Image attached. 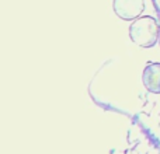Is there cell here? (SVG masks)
<instances>
[{
    "label": "cell",
    "mask_w": 160,
    "mask_h": 154,
    "mask_svg": "<svg viewBox=\"0 0 160 154\" xmlns=\"http://www.w3.org/2000/svg\"><path fill=\"white\" fill-rule=\"evenodd\" d=\"M159 25L153 17L146 16L135 20L129 27V36L132 42L143 48H150L159 38Z\"/></svg>",
    "instance_id": "obj_1"
},
{
    "label": "cell",
    "mask_w": 160,
    "mask_h": 154,
    "mask_svg": "<svg viewBox=\"0 0 160 154\" xmlns=\"http://www.w3.org/2000/svg\"><path fill=\"white\" fill-rule=\"evenodd\" d=\"M115 14L122 20H135L145 8L143 0H114Z\"/></svg>",
    "instance_id": "obj_2"
},
{
    "label": "cell",
    "mask_w": 160,
    "mask_h": 154,
    "mask_svg": "<svg viewBox=\"0 0 160 154\" xmlns=\"http://www.w3.org/2000/svg\"><path fill=\"white\" fill-rule=\"evenodd\" d=\"M143 84L149 91L160 94V63H150L145 67Z\"/></svg>",
    "instance_id": "obj_3"
},
{
    "label": "cell",
    "mask_w": 160,
    "mask_h": 154,
    "mask_svg": "<svg viewBox=\"0 0 160 154\" xmlns=\"http://www.w3.org/2000/svg\"><path fill=\"white\" fill-rule=\"evenodd\" d=\"M153 2V6H155V8L160 13V0H152Z\"/></svg>",
    "instance_id": "obj_4"
},
{
    "label": "cell",
    "mask_w": 160,
    "mask_h": 154,
    "mask_svg": "<svg viewBox=\"0 0 160 154\" xmlns=\"http://www.w3.org/2000/svg\"><path fill=\"white\" fill-rule=\"evenodd\" d=\"M159 42H160V34H159Z\"/></svg>",
    "instance_id": "obj_5"
}]
</instances>
